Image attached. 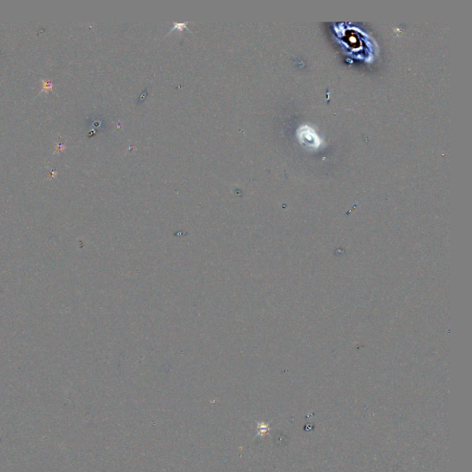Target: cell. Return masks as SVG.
<instances>
[{"label":"cell","mask_w":472,"mask_h":472,"mask_svg":"<svg viewBox=\"0 0 472 472\" xmlns=\"http://www.w3.org/2000/svg\"><path fill=\"white\" fill-rule=\"evenodd\" d=\"M299 135L301 136V139L304 141V143H308L313 147L318 146L319 144V138L316 136V134L313 131L312 129L308 127L301 128V132H299Z\"/></svg>","instance_id":"obj_1"}]
</instances>
